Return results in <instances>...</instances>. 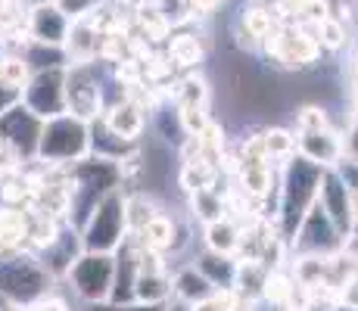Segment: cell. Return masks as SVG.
Here are the masks:
<instances>
[{
    "instance_id": "cell-3",
    "label": "cell",
    "mask_w": 358,
    "mask_h": 311,
    "mask_svg": "<svg viewBox=\"0 0 358 311\" xmlns=\"http://www.w3.org/2000/svg\"><path fill=\"white\" fill-rule=\"evenodd\" d=\"M85 156H91V122L78 119L72 113L44 119L34 162L47 165V168H63V165Z\"/></svg>"
},
{
    "instance_id": "cell-35",
    "label": "cell",
    "mask_w": 358,
    "mask_h": 311,
    "mask_svg": "<svg viewBox=\"0 0 358 311\" xmlns=\"http://www.w3.org/2000/svg\"><path fill=\"white\" fill-rule=\"evenodd\" d=\"M156 13L165 19V22L171 25V29H181V25H187L190 19H194V10H190V0H153Z\"/></svg>"
},
{
    "instance_id": "cell-37",
    "label": "cell",
    "mask_w": 358,
    "mask_h": 311,
    "mask_svg": "<svg viewBox=\"0 0 358 311\" xmlns=\"http://www.w3.org/2000/svg\"><path fill=\"white\" fill-rule=\"evenodd\" d=\"M336 305L358 308V271H352L349 277L340 280V287H336Z\"/></svg>"
},
{
    "instance_id": "cell-50",
    "label": "cell",
    "mask_w": 358,
    "mask_h": 311,
    "mask_svg": "<svg viewBox=\"0 0 358 311\" xmlns=\"http://www.w3.org/2000/svg\"><path fill=\"white\" fill-rule=\"evenodd\" d=\"M3 53H6V44H3V41H0V59H3Z\"/></svg>"
},
{
    "instance_id": "cell-34",
    "label": "cell",
    "mask_w": 358,
    "mask_h": 311,
    "mask_svg": "<svg viewBox=\"0 0 358 311\" xmlns=\"http://www.w3.org/2000/svg\"><path fill=\"white\" fill-rule=\"evenodd\" d=\"M293 122H296V134L299 131H318V128H330V115H327V109L321 106V103H306V106H299L293 113Z\"/></svg>"
},
{
    "instance_id": "cell-23",
    "label": "cell",
    "mask_w": 358,
    "mask_h": 311,
    "mask_svg": "<svg viewBox=\"0 0 358 311\" xmlns=\"http://www.w3.org/2000/svg\"><path fill=\"white\" fill-rule=\"evenodd\" d=\"M165 57L178 68H199V62L206 59V44L199 34H169Z\"/></svg>"
},
{
    "instance_id": "cell-15",
    "label": "cell",
    "mask_w": 358,
    "mask_h": 311,
    "mask_svg": "<svg viewBox=\"0 0 358 311\" xmlns=\"http://www.w3.org/2000/svg\"><path fill=\"white\" fill-rule=\"evenodd\" d=\"M100 119L109 131H115V134L125 137V140H141L143 131H147L150 113L134 100V96H122V100L109 103V106L103 109Z\"/></svg>"
},
{
    "instance_id": "cell-33",
    "label": "cell",
    "mask_w": 358,
    "mask_h": 311,
    "mask_svg": "<svg viewBox=\"0 0 358 311\" xmlns=\"http://www.w3.org/2000/svg\"><path fill=\"white\" fill-rule=\"evenodd\" d=\"M29 78H31V68H29V62H25V57L19 50H6L3 59H0V81L25 87Z\"/></svg>"
},
{
    "instance_id": "cell-38",
    "label": "cell",
    "mask_w": 358,
    "mask_h": 311,
    "mask_svg": "<svg viewBox=\"0 0 358 311\" xmlns=\"http://www.w3.org/2000/svg\"><path fill=\"white\" fill-rule=\"evenodd\" d=\"M53 3H57L69 19H81V16H91V13H97V6L103 3V0H53Z\"/></svg>"
},
{
    "instance_id": "cell-42",
    "label": "cell",
    "mask_w": 358,
    "mask_h": 311,
    "mask_svg": "<svg viewBox=\"0 0 358 311\" xmlns=\"http://www.w3.org/2000/svg\"><path fill=\"white\" fill-rule=\"evenodd\" d=\"M16 103H22V87L0 81V115H3L6 109H13Z\"/></svg>"
},
{
    "instance_id": "cell-10",
    "label": "cell",
    "mask_w": 358,
    "mask_h": 311,
    "mask_svg": "<svg viewBox=\"0 0 358 311\" xmlns=\"http://www.w3.org/2000/svg\"><path fill=\"white\" fill-rule=\"evenodd\" d=\"M318 205L324 209L330 224L336 227V233H340L343 243H346V240L355 233V212H352V193H349V184H346V178L340 175L336 165L321 171Z\"/></svg>"
},
{
    "instance_id": "cell-12",
    "label": "cell",
    "mask_w": 358,
    "mask_h": 311,
    "mask_svg": "<svg viewBox=\"0 0 358 311\" xmlns=\"http://www.w3.org/2000/svg\"><path fill=\"white\" fill-rule=\"evenodd\" d=\"M41 128H44V119H38L25 103H16L13 109H6V113L0 115V140L10 143V147L22 156L25 165H31L34 159H38Z\"/></svg>"
},
{
    "instance_id": "cell-40",
    "label": "cell",
    "mask_w": 358,
    "mask_h": 311,
    "mask_svg": "<svg viewBox=\"0 0 358 311\" xmlns=\"http://www.w3.org/2000/svg\"><path fill=\"white\" fill-rule=\"evenodd\" d=\"M343 162H358V119L343 131Z\"/></svg>"
},
{
    "instance_id": "cell-28",
    "label": "cell",
    "mask_w": 358,
    "mask_h": 311,
    "mask_svg": "<svg viewBox=\"0 0 358 311\" xmlns=\"http://www.w3.org/2000/svg\"><path fill=\"white\" fill-rule=\"evenodd\" d=\"M190 209H194V218L206 224V221L224 218V212H228V203H224V196L215 190V184H212V187H203V190L190 193Z\"/></svg>"
},
{
    "instance_id": "cell-17",
    "label": "cell",
    "mask_w": 358,
    "mask_h": 311,
    "mask_svg": "<svg viewBox=\"0 0 358 311\" xmlns=\"http://www.w3.org/2000/svg\"><path fill=\"white\" fill-rule=\"evenodd\" d=\"M97 41H100V25H97V19H94V13L91 16L72 19V25H69V38L63 44L69 66H72V62L97 59Z\"/></svg>"
},
{
    "instance_id": "cell-45",
    "label": "cell",
    "mask_w": 358,
    "mask_h": 311,
    "mask_svg": "<svg viewBox=\"0 0 358 311\" xmlns=\"http://www.w3.org/2000/svg\"><path fill=\"white\" fill-rule=\"evenodd\" d=\"M187 311H222V305H218L215 296H209V299H199V302H190Z\"/></svg>"
},
{
    "instance_id": "cell-31",
    "label": "cell",
    "mask_w": 358,
    "mask_h": 311,
    "mask_svg": "<svg viewBox=\"0 0 358 311\" xmlns=\"http://www.w3.org/2000/svg\"><path fill=\"white\" fill-rule=\"evenodd\" d=\"M134 25L141 29V38L150 41V44H165L169 41V34L175 31L169 22L159 16V13L153 10V6H143V10L134 13Z\"/></svg>"
},
{
    "instance_id": "cell-41",
    "label": "cell",
    "mask_w": 358,
    "mask_h": 311,
    "mask_svg": "<svg viewBox=\"0 0 358 311\" xmlns=\"http://www.w3.org/2000/svg\"><path fill=\"white\" fill-rule=\"evenodd\" d=\"M169 305H143V302H100V305H91V311H165Z\"/></svg>"
},
{
    "instance_id": "cell-29",
    "label": "cell",
    "mask_w": 358,
    "mask_h": 311,
    "mask_svg": "<svg viewBox=\"0 0 358 311\" xmlns=\"http://www.w3.org/2000/svg\"><path fill=\"white\" fill-rule=\"evenodd\" d=\"M156 212H162V205L156 203L150 193L137 190V193H125V215H128V233L141 231L143 224H147L150 218L156 215Z\"/></svg>"
},
{
    "instance_id": "cell-18",
    "label": "cell",
    "mask_w": 358,
    "mask_h": 311,
    "mask_svg": "<svg viewBox=\"0 0 358 311\" xmlns=\"http://www.w3.org/2000/svg\"><path fill=\"white\" fill-rule=\"evenodd\" d=\"M209 296H215V287H212L209 277L199 271L194 261H190V265L171 268V299H175V302L190 305V302L209 299Z\"/></svg>"
},
{
    "instance_id": "cell-4",
    "label": "cell",
    "mask_w": 358,
    "mask_h": 311,
    "mask_svg": "<svg viewBox=\"0 0 358 311\" xmlns=\"http://www.w3.org/2000/svg\"><path fill=\"white\" fill-rule=\"evenodd\" d=\"M53 287V277L41 259L29 249L0 252V296L13 299L16 305H31L34 299L47 296Z\"/></svg>"
},
{
    "instance_id": "cell-48",
    "label": "cell",
    "mask_w": 358,
    "mask_h": 311,
    "mask_svg": "<svg viewBox=\"0 0 358 311\" xmlns=\"http://www.w3.org/2000/svg\"><path fill=\"white\" fill-rule=\"evenodd\" d=\"M165 311H187V305H184V302H175V299H171V302H169V308H165Z\"/></svg>"
},
{
    "instance_id": "cell-36",
    "label": "cell",
    "mask_w": 358,
    "mask_h": 311,
    "mask_svg": "<svg viewBox=\"0 0 358 311\" xmlns=\"http://www.w3.org/2000/svg\"><path fill=\"white\" fill-rule=\"evenodd\" d=\"M178 113H181V124H184V131H187L190 137L199 134V131L206 128V124L212 122V115H209V106H178Z\"/></svg>"
},
{
    "instance_id": "cell-27",
    "label": "cell",
    "mask_w": 358,
    "mask_h": 311,
    "mask_svg": "<svg viewBox=\"0 0 358 311\" xmlns=\"http://www.w3.org/2000/svg\"><path fill=\"white\" fill-rule=\"evenodd\" d=\"M278 25H280L278 13H274L271 6H262V3L246 6L243 16H240V29L250 34L252 41H259V44H262V41H265L274 29H278Z\"/></svg>"
},
{
    "instance_id": "cell-7",
    "label": "cell",
    "mask_w": 358,
    "mask_h": 311,
    "mask_svg": "<svg viewBox=\"0 0 358 311\" xmlns=\"http://www.w3.org/2000/svg\"><path fill=\"white\" fill-rule=\"evenodd\" d=\"M69 289L78 296L85 305H100L109 302L115 280V252H81L66 271Z\"/></svg>"
},
{
    "instance_id": "cell-11",
    "label": "cell",
    "mask_w": 358,
    "mask_h": 311,
    "mask_svg": "<svg viewBox=\"0 0 358 311\" xmlns=\"http://www.w3.org/2000/svg\"><path fill=\"white\" fill-rule=\"evenodd\" d=\"M343 246H346L343 237L336 233V227L330 224V218L318 205V199H315V205L302 218L299 231L293 233L290 252L293 255H336V252H343Z\"/></svg>"
},
{
    "instance_id": "cell-1",
    "label": "cell",
    "mask_w": 358,
    "mask_h": 311,
    "mask_svg": "<svg viewBox=\"0 0 358 311\" xmlns=\"http://www.w3.org/2000/svg\"><path fill=\"white\" fill-rule=\"evenodd\" d=\"M321 165L308 162L306 156L293 153L287 162L278 165V212H274L271 224L278 237L290 246L293 233L299 231L306 212L318 199V184H321Z\"/></svg>"
},
{
    "instance_id": "cell-20",
    "label": "cell",
    "mask_w": 358,
    "mask_h": 311,
    "mask_svg": "<svg viewBox=\"0 0 358 311\" xmlns=\"http://www.w3.org/2000/svg\"><path fill=\"white\" fill-rule=\"evenodd\" d=\"M134 150H141V140H125V137H119L115 131H109L106 124H103V119L91 122V153L94 156L122 162V159H128Z\"/></svg>"
},
{
    "instance_id": "cell-14",
    "label": "cell",
    "mask_w": 358,
    "mask_h": 311,
    "mask_svg": "<svg viewBox=\"0 0 358 311\" xmlns=\"http://www.w3.org/2000/svg\"><path fill=\"white\" fill-rule=\"evenodd\" d=\"M69 25H72V19H69L57 3L29 6V16H25V31H29V41H38V44L63 47L66 38H69Z\"/></svg>"
},
{
    "instance_id": "cell-9",
    "label": "cell",
    "mask_w": 358,
    "mask_h": 311,
    "mask_svg": "<svg viewBox=\"0 0 358 311\" xmlns=\"http://www.w3.org/2000/svg\"><path fill=\"white\" fill-rule=\"evenodd\" d=\"M22 103L38 119H53V115L69 113L66 106V66L38 68L22 87Z\"/></svg>"
},
{
    "instance_id": "cell-25",
    "label": "cell",
    "mask_w": 358,
    "mask_h": 311,
    "mask_svg": "<svg viewBox=\"0 0 358 311\" xmlns=\"http://www.w3.org/2000/svg\"><path fill=\"white\" fill-rule=\"evenodd\" d=\"M169 100L175 103V106H209V100H212V85H209V78H206L203 72H187L184 78H178L175 81V91L169 94Z\"/></svg>"
},
{
    "instance_id": "cell-30",
    "label": "cell",
    "mask_w": 358,
    "mask_h": 311,
    "mask_svg": "<svg viewBox=\"0 0 358 311\" xmlns=\"http://www.w3.org/2000/svg\"><path fill=\"white\" fill-rule=\"evenodd\" d=\"M29 62L31 72L38 68H53V66H69L66 59V50L63 47H53V44H38V41H25V47L19 50Z\"/></svg>"
},
{
    "instance_id": "cell-6",
    "label": "cell",
    "mask_w": 358,
    "mask_h": 311,
    "mask_svg": "<svg viewBox=\"0 0 358 311\" xmlns=\"http://www.w3.org/2000/svg\"><path fill=\"white\" fill-rule=\"evenodd\" d=\"M259 47L268 59H274L280 68H290V72L318 66L321 53H324L318 38H315V29L302 22H280Z\"/></svg>"
},
{
    "instance_id": "cell-47",
    "label": "cell",
    "mask_w": 358,
    "mask_h": 311,
    "mask_svg": "<svg viewBox=\"0 0 358 311\" xmlns=\"http://www.w3.org/2000/svg\"><path fill=\"white\" fill-rule=\"evenodd\" d=\"M0 311H22V305H16L13 299H6V296H0Z\"/></svg>"
},
{
    "instance_id": "cell-16",
    "label": "cell",
    "mask_w": 358,
    "mask_h": 311,
    "mask_svg": "<svg viewBox=\"0 0 358 311\" xmlns=\"http://www.w3.org/2000/svg\"><path fill=\"white\" fill-rule=\"evenodd\" d=\"M81 252H85V246H81V233L66 221L63 231H59V237L53 240L47 249H41L38 259H41V265L47 268V274H50L53 280H63L66 271L72 268V261L78 259Z\"/></svg>"
},
{
    "instance_id": "cell-5",
    "label": "cell",
    "mask_w": 358,
    "mask_h": 311,
    "mask_svg": "<svg viewBox=\"0 0 358 311\" xmlns=\"http://www.w3.org/2000/svg\"><path fill=\"white\" fill-rule=\"evenodd\" d=\"M85 252H115L128 237V215H125V190L115 187L91 209L85 224L78 227Z\"/></svg>"
},
{
    "instance_id": "cell-32",
    "label": "cell",
    "mask_w": 358,
    "mask_h": 311,
    "mask_svg": "<svg viewBox=\"0 0 358 311\" xmlns=\"http://www.w3.org/2000/svg\"><path fill=\"white\" fill-rule=\"evenodd\" d=\"M315 38H318L321 50H327V53L343 50V47H346V22L330 13L327 19H321V22L315 25Z\"/></svg>"
},
{
    "instance_id": "cell-39",
    "label": "cell",
    "mask_w": 358,
    "mask_h": 311,
    "mask_svg": "<svg viewBox=\"0 0 358 311\" xmlns=\"http://www.w3.org/2000/svg\"><path fill=\"white\" fill-rule=\"evenodd\" d=\"M22 168H25L22 156H19L16 150L10 147V143H3V140H0V178L13 175V171H22Z\"/></svg>"
},
{
    "instance_id": "cell-43",
    "label": "cell",
    "mask_w": 358,
    "mask_h": 311,
    "mask_svg": "<svg viewBox=\"0 0 358 311\" xmlns=\"http://www.w3.org/2000/svg\"><path fill=\"white\" fill-rule=\"evenodd\" d=\"M22 311H69V305L59 296H41V299H34L31 305H22Z\"/></svg>"
},
{
    "instance_id": "cell-26",
    "label": "cell",
    "mask_w": 358,
    "mask_h": 311,
    "mask_svg": "<svg viewBox=\"0 0 358 311\" xmlns=\"http://www.w3.org/2000/svg\"><path fill=\"white\" fill-rule=\"evenodd\" d=\"M259 140H262V150H265L268 162H274V165L287 162V159L296 153V131L293 128H284V124L262 128L259 131Z\"/></svg>"
},
{
    "instance_id": "cell-24",
    "label": "cell",
    "mask_w": 358,
    "mask_h": 311,
    "mask_svg": "<svg viewBox=\"0 0 358 311\" xmlns=\"http://www.w3.org/2000/svg\"><path fill=\"white\" fill-rule=\"evenodd\" d=\"M203 246L222 255H237L240 246V224L234 218H215L203 224Z\"/></svg>"
},
{
    "instance_id": "cell-49",
    "label": "cell",
    "mask_w": 358,
    "mask_h": 311,
    "mask_svg": "<svg viewBox=\"0 0 358 311\" xmlns=\"http://www.w3.org/2000/svg\"><path fill=\"white\" fill-rule=\"evenodd\" d=\"M25 6H38V3H53V0H22Z\"/></svg>"
},
{
    "instance_id": "cell-46",
    "label": "cell",
    "mask_w": 358,
    "mask_h": 311,
    "mask_svg": "<svg viewBox=\"0 0 358 311\" xmlns=\"http://www.w3.org/2000/svg\"><path fill=\"white\" fill-rule=\"evenodd\" d=\"M115 3H119L122 10H128V13H137V10H143V6H150L153 0H115Z\"/></svg>"
},
{
    "instance_id": "cell-2",
    "label": "cell",
    "mask_w": 358,
    "mask_h": 311,
    "mask_svg": "<svg viewBox=\"0 0 358 311\" xmlns=\"http://www.w3.org/2000/svg\"><path fill=\"white\" fill-rule=\"evenodd\" d=\"M63 181H66V190H69V218L66 221L75 227V231L85 224V218L91 215V209L109 190L125 184L122 181L119 162L94 156V153L63 165Z\"/></svg>"
},
{
    "instance_id": "cell-19",
    "label": "cell",
    "mask_w": 358,
    "mask_h": 311,
    "mask_svg": "<svg viewBox=\"0 0 358 311\" xmlns=\"http://www.w3.org/2000/svg\"><path fill=\"white\" fill-rule=\"evenodd\" d=\"M29 221L31 209L22 205H0V252H16L29 243Z\"/></svg>"
},
{
    "instance_id": "cell-8",
    "label": "cell",
    "mask_w": 358,
    "mask_h": 311,
    "mask_svg": "<svg viewBox=\"0 0 358 311\" xmlns=\"http://www.w3.org/2000/svg\"><path fill=\"white\" fill-rule=\"evenodd\" d=\"M103 91H106L103 59L66 66V106L72 115H78V119H85V122L100 119L103 106H106Z\"/></svg>"
},
{
    "instance_id": "cell-21",
    "label": "cell",
    "mask_w": 358,
    "mask_h": 311,
    "mask_svg": "<svg viewBox=\"0 0 358 311\" xmlns=\"http://www.w3.org/2000/svg\"><path fill=\"white\" fill-rule=\"evenodd\" d=\"M194 265L209 277L215 289H228L237 280V255H222V252H212V249H203L194 259Z\"/></svg>"
},
{
    "instance_id": "cell-13",
    "label": "cell",
    "mask_w": 358,
    "mask_h": 311,
    "mask_svg": "<svg viewBox=\"0 0 358 311\" xmlns=\"http://www.w3.org/2000/svg\"><path fill=\"white\" fill-rule=\"evenodd\" d=\"M296 153L321 165V168H334L343 162V131H336L334 124L318 131H299L296 134Z\"/></svg>"
},
{
    "instance_id": "cell-44",
    "label": "cell",
    "mask_w": 358,
    "mask_h": 311,
    "mask_svg": "<svg viewBox=\"0 0 358 311\" xmlns=\"http://www.w3.org/2000/svg\"><path fill=\"white\" fill-rule=\"evenodd\" d=\"M222 6V0H190V10H194V19L196 16H212V13Z\"/></svg>"
},
{
    "instance_id": "cell-51",
    "label": "cell",
    "mask_w": 358,
    "mask_h": 311,
    "mask_svg": "<svg viewBox=\"0 0 358 311\" xmlns=\"http://www.w3.org/2000/svg\"><path fill=\"white\" fill-rule=\"evenodd\" d=\"M355 233H358V224H355Z\"/></svg>"
},
{
    "instance_id": "cell-22",
    "label": "cell",
    "mask_w": 358,
    "mask_h": 311,
    "mask_svg": "<svg viewBox=\"0 0 358 311\" xmlns=\"http://www.w3.org/2000/svg\"><path fill=\"white\" fill-rule=\"evenodd\" d=\"M134 302H143V305H169L171 302V268H165V271H141L137 274Z\"/></svg>"
}]
</instances>
